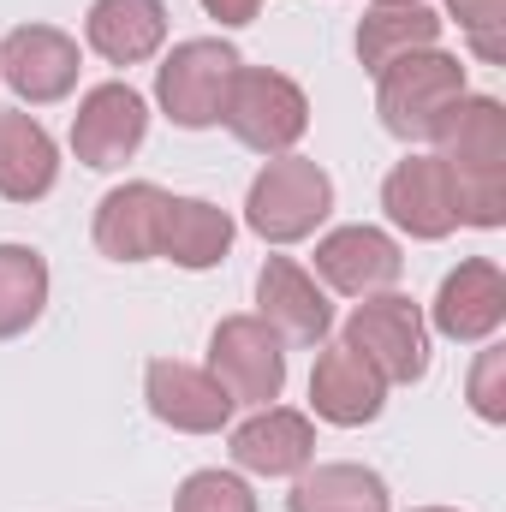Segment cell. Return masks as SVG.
Returning <instances> with one entry per match:
<instances>
[{"label":"cell","mask_w":506,"mask_h":512,"mask_svg":"<svg viewBox=\"0 0 506 512\" xmlns=\"http://www.w3.org/2000/svg\"><path fill=\"white\" fill-rule=\"evenodd\" d=\"M441 161L453 173V203L465 227L506 221V108L495 96H465L435 131Z\"/></svg>","instance_id":"1"},{"label":"cell","mask_w":506,"mask_h":512,"mask_svg":"<svg viewBox=\"0 0 506 512\" xmlns=\"http://www.w3.org/2000/svg\"><path fill=\"white\" fill-rule=\"evenodd\" d=\"M465 102V66L441 48L405 54L381 72L376 108L381 126L393 131L399 143H435V131L447 126V114Z\"/></svg>","instance_id":"2"},{"label":"cell","mask_w":506,"mask_h":512,"mask_svg":"<svg viewBox=\"0 0 506 512\" xmlns=\"http://www.w3.org/2000/svg\"><path fill=\"white\" fill-rule=\"evenodd\" d=\"M328 209H334V179L304 155H274L251 179V197H245V221L268 245L310 239L328 221Z\"/></svg>","instance_id":"3"},{"label":"cell","mask_w":506,"mask_h":512,"mask_svg":"<svg viewBox=\"0 0 506 512\" xmlns=\"http://www.w3.org/2000/svg\"><path fill=\"white\" fill-rule=\"evenodd\" d=\"M239 48L221 42V36H191L179 42L161 72H155V96L167 108V120L185 131L221 126V108H227V90H233V72H239Z\"/></svg>","instance_id":"4"},{"label":"cell","mask_w":506,"mask_h":512,"mask_svg":"<svg viewBox=\"0 0 506 512\" xmlns=\"http://www.w3.org/2000/svg\"><path fill=\"white\" fill-rule=\"evenodd\" d=\"M221 126L256 155H286L310 126V102L292 78L262 72V66H239L233 90H227V108H221Z\"/></svg>","instance_id":"5"},{"label":"cell","mask_w":506,"mask_h":512,"mask_svg":"<svg viewBox=\"0 0 506 512\" xmlns=\"http://www.w3.org/2000/svg\"><path fill=\"white\" fill-rule=\"evenodd\" d=\"M286 340L262 316H227L209 334V376L233 393V405H274L286 387Z\"/></svg>","instance_id":"6"},{"label":"cell","mask_w":506,"mask_h":512,"mask_svg":"<svg viewBox=\"0 0 506 512\" xmlns=\"http://www.w3.org/2000/svg\"><path fill=\"white\" fill-rule=\"evenodd\" d=\"M346 346L364 352L381 370V382H417L429 370V334L411 298L399 292H370L352 316H346Z\"/></svg>","instance_id":"7"},{"label":"cell","mask_w":506,"mask_h":512,"mask_svg":"<svg viewBox=\"0 0 506 512\" xmlns=\"http://www.w3.org/2000/svg\"><path fill=\"white\" fill-rule=\"evenodd\" d=\"M0 78L12 84L18 102L48 108V102L72 96V84H78V42L54 24H18L0 42Z\"/></svg>","instance_id":"8"},{"label":"cell","mask_w":506,"mask_h":512,"mask_svg":"<svg viewBox=\"0 0 506 512\" xmlns=\"http://www.w3.org/2000/svg\"><path fill=\"white\" fill-rule=\"evenodd\" d=\"M149 137V108L131 84H96L72 114V149L84 167H126Z\"/></svg>","instance_id":"9"},{"label":"cell","mask_w":506,"mask_h":512,"mask_svg":"<svg viewBox=\"0 0 506 512\" xmlns=\"http://www.w3.org/2000/svg\"><path fill=\"white\" fill-rule=\"evenodd\" d=\"M381 209L399 233L411 239H447L459 227V203H453V173L441 155H405L387 185H381Z\"/></svg>","instance_id":"10"},{"label":"cell","mask_w":506,"mask_h":512,"mask_svg":"<svg viewBox=\"0 0 506 512\" xmlns=\"http://www.w3.org/2000/svg\"><path fill=\"white\" fill-rule=\"evenodd\" d=\"M143 393H149V411L167 429H185V435H215L233 417V393L215 382L209 370L179 364V358H155L143 370Z\"/></svg>","instance_id":"11"},{"label":"cell","mask_w":506,"mask_h":512,"mask_svg":"<svg viewBox=\"0 0 506 512\" xmlns=\"http://www.w3.org/2000/svg\"><path fill=\"white\" fill-rule=\"evenodd\" d=\"M256 304H262V322L292 340V346H322L328 328H334V304L322 298V286L292 262V256H268L262 274H256Z\"/></svg>","instance_id":"12"},{"label":"cell","mask_w":506,"mask_h":512,"mask_svg":"<svg viewBox=\"0 0 506 512\" xmlns=\"http://www.w3.org/2000/svg\"><path fill=\"white\" fill-rule=\"evenodd\" d=\"M381 399H387L381 370L364 358V352H352L346 340H340V346H328V352L316 358V370H310V405H316V417H322V423H340V429L376 423Z\"/></svg>","instance_id":"13"},{"label":"cell","mask_w":506,"mask_h":512,"mask_svg":"<svg viewBox=\"0 0 506 512\" xmlns=\"http://www.w3.org/2000/svg\"><path fill=\"white\" fill-rule=\"evenodd\" d=\"M506 322V274L489 256L459 262L435 292V328L447 340H489Z\"/></svg>","instance_id":"14"},{"label":"cell","mask_w":506,"mask_h":512,"mask_svg":"<svg viewBox=\"0 0 506 512\" xmlns=\"http://www.w3.org/2000/svg\"><path fill=\"white\" fill-rule=\"evenodd\" d=\"M161 215H167V191L149 179L114 185L96 203V251L114 262H149L161 256Z\"/></svg>","instance_id":"15"},{"label":"cell","mask_w":506,"mask_h":512,"mask_svg":"<svg viewBox=\"0 0 506 512\" xmlns=\"http://www.w3.org/2000/svg\"><path fill=\"white\" fill-rule=\"evenodd\" d=\"M399 268H405V256H399V245L381 227H340V233H328L316 245V274L334 292H346V298L387 292L399 280Z\"/></svg>","instance_id":"16"},{"label":"cell","mask_w":506,"mask_h":512,"mask_svg":"<svg viewBox=\"0 0 506 512\" xmlns=\"http://www.w3.org/2000/svg\"><path fill=\"white\" fill-rule=\"evenodd\" d=\"M233 459L245 471H256V477H298L316 459V429H310L304 411L262 405L251 423L233 429Z\"/></svg>","instance_id":"17"},{"label":"cell","mask_w":506,"mask_h":512,"mask_svg":"<svg viewBox=\"0 0 506 512\" xmlns=\"http://www.w3.org/2000/svg\"><path fill=\"white\" fill-rule=\"evenodd\" d=\"M60 179V149L24 108L0 114V197L6 203H36Z\"/></svg>","instance_id":"18"},{"label":"cell","mask_w":506,"mask_h":512,"mask_svg":"<svg viewBox=\"0 0 506 512\" xmlns=\"http://www.w3.org/2000/svg\"><path fill=\"white\" fill-rule=\"evenodd\" d=\"M84 36L108 66H143L167 42V6L161 0H96L84 18Z\"/></svg>","instance_id":"19"},{"label":"cell","mask_w":506,"mask_h":512,"mask_svg":"<svg viewBox=\"0 0 506 512\" xmlns=\"http://www.w3.org/2000/svg\"><path fill=\"white\" fill-rule=\"evenodd\" d=\"M233 251V215L203 203V197H167L161 215V256L179 268H215L221 256Z\"/></svg>","instance_id":"20"},{"label":"cell","mask_w":506,"mask_h":512,"mask_svg":"<svg viewBox=\"0 0 506 512\" xmlns=\"http://www.w3.org/2000/svg\"><path fill=\"white\" fill-rule=\"evenodd\" d=\"M435 42H441V18H435L423 0H387L376 12H364V24H358V60H364L376 78L393 60L423 54V48H435Z\"/></svg>","instance_id":"21"},{"label":"cell","mask_w":506,"mask_h":512,"mask_svg":"<svg viewBox=\"0 0 506 512\" xmlns=\"http://www.w3.org/2000/svg\"><path fill=\"white\" fill-rule=\"evenodd\" d=\"M292 512H387V483L364 465H316V471H298Z\"/></svg>","instance_id":"22"},{"label":"cell","mask_w":506,"mask_h":512,"mask_svg":"<svg viewBox=\"0 0 506 512\" xmlns=\"http://www.w3.org/2000/svg\"><path fill=\"white\" fill-rule=\"evenodd\" d=\"M48 304V262L30 245H0V340L36 328Z\"/></svg>","instance_id":"23"},{"label":"cell","mask_w":506,"mask_h":512,"mask_svg":"<svg viewBox=\"0 0 506 512\" xmlns=\"http://www.w3.org/2000/svg\"><path fill=\"white\" fill-rule=\"evenodd\" d=\"M173 512H256V495L233 471H191L173 495Z\"/></svg>","instance_id":"24"},{"label":"cell","mask_w":506,"mask_h":512,"mask_svg":"<svg viewBox=\"0 0 506 512\" xmlns=\"http://www.w3.org/2000/svg\"><path fill=\"white\" fill-rule=\"evenodd\" d=\"M447 6H453L465 42L477 48V60L501 66L506 60V0H447Z\"/></svg>","instance_id":"25"},{"label":"cell","mask_w":506,"mask_h":512,"mask_svg":"<svg viewBox=\"0 0 506 512\" xmlns=\"http://www.w3.org/2000/svg\"><path fill=\"white\" fill-rule=\"evenodd\" d=\"M471 405L483 423H506V346H489L471 370Z\"/></svg>","instance_id":"26"},{"label":"cell","mask_w":506,"mask_h":512,"mask_svg":"<svg viewBox=\"0 0 506 512\" xmlns=\"http://www.w3.org/2000/svg\"><path fill=\"white\" fill-rule=\"evenodd\" d=\"M203 12L221 18V24H251L256 12H262V0H203Z\"/></svg>","instance_id":"27"},{"label":"cell","mask_w":506,"mask_h":512,"mask_svg":"<svg viewBox=\"0 0 506 512\" xmlns=\"http://www.w3.org/2000/svg\"><path fill=\"white\" fill-rule=\"evenodd\" d=\"M417 512H447V507H417Z\"/></svg>","instance_id":"28"},{"label":"cell","mask_w":506,"mask_h":512,"mask_svg":"<svg viewBox=\"0 0 506 512\" xmlns=\"http://www.w3.org/2000/svg\"><path fill=\"white\" fill-rule=\"evenodd\" d=\"M376 6H387V0H376Z\"/></svg>","instance_id":"29"}]
</instances>
